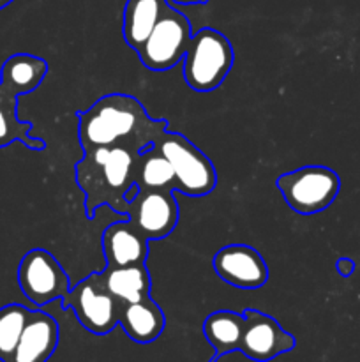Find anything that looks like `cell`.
Masks as SVG:
<instances>
[{"instance_id":"2e32d148","label":"cell","mask_w":360,"mask_h":362,"mask_svg":"<svg viewBox=\"0 0 360 362\" xmlns=\"http://www.w3.org/2000/svg\"><path fill=\"white\" fill-rule=\"evenodd\" d=\"M246 318L244 313L229 310L214 311L203 322V336L214 349V357L208 362H217L226 354L239 350L242 345Z\"/></svg>"},{"instance_id":"603a6c76","label":"cell","mask_w":360,"mask_h":362,"mask_svg":"<svg viewBox=\"0 0 360 362\" xmlns=\"http://www.w3.org/2000/svg\"><path fill=\"white\" fill-rule=\"evenodd\" d=\"M176 6H201V4H207L208 0H172Z\"/></svg>"},{"instance_id":"30bf717a","label":"cell","mask_w":360,"mask_h":362,"mask_svg":"<svg viewBox=\"0 0 360 362\" xmlns=\"http://www.w3.org/2000/svg\"><path fill=\"white\" fill-rule=\"evenodd\" d=\"M244 318H246V327H244L240 352L247 359L268 362L296 346L295 336L286 332L270 315H265L258 310H246Z\"/></svg>"},{"instance_id":"8fae6325","label":"cell","mask_w":360,"mask_h":362,"mask_svg":"<svg viewBox=\"0 0 360 362\" xmlns=\"http://www.w3.org/2000/svg\"><path fill=\"white\" fill-rule=\"evenodd\" d=\"M214 271L228 285L254 290L267 285L268 267L260 253L247 244H228L215 253Z\"/></svg>"},{"instance_id":"5b68a950","label":"cell","mask_w":360,"mask_h":362,"mask_svg":"<svg viewBox=\"0 0 360 362\" xmlns=\"http://www.w3.org/2000/svg\"><path fill=\"white\" fill-rule=\"evenodd\" d=\"M155 147L168 158L176 175V191L191 198L207 197L215 189L217 172L207 154L200 151L184 134L164 131Z\"/></svg>"},{"instance_id":"8992f818","label":"cell","mask_w":360,"mask_h":362,"mask_svg":"<svg viewBox=\"0 0 360 362\" xmlns=\"http://www.w3.org/2000/svg\"><path fill=\"white\" fill-rule=\"evenodd\" d=\"M124 304L108 292L99 272H92L62 299L64 310H73L78 322L95 336L109 334L119 325Z\"/></svg>"},{"instance_id":"ac0fdd59","label":"cell","mask_w":360,"mask_h":362,"mask_svg":"<svg viewBox=\"0 0 360 362\" xmlns=\"http://www.w3.org/2000/svg\"><path fill=\"white\" fill-rule=\"evenodd\" d=\"M48 74V62L28 53H14L0 69V85L13 94L21 95L35 90Z\"/></svg>"},{"instance_id":"e0dca14e","label":"cell","mask_w":360,"mask_h":362,"mask_svg":"<svg viewBox=\"0 0 360 362\" xmlns=\"http://www.w3.org/2000/svg\"><path fill=\"white\" fill-rule=\"evenodd\" d=\"M99 276L108 292L122 304L138 303V300L150 297L152 279L145 264L124 265V267L106 265V269L99 272Z\"/></svg>"},{"instance_id":"6da1fadb","label":"cell","mask_w":360,"mask_h":362,"mask_svg":"<svg viewBox=\"0 0 360 362\" xmlns=\"http://www.w3.org/2000/svg\"><path fill=\"white\" fill-rule=\"evenodd\" d=\"M78 141L83 152L99 147H124L140 154L154 145L169 122L152 119L145 106L129 94H108L76 113Z\"/></svg>"},{"instance_id":"9a60e30c","label":"cell","mask_w":360,"mask_h":362,"mask_svg":"<svg viewBox=\"0 0 360 362\" xmlns=\"http://www.w3.org/2000/svg\"><path fill=\"white\" fill-rule=\"evenodd\" d=\"M168 7L166 0H127L122 14V35L127 46L138 52Z\"/></svg>"},{"instance_id":"7a4b0ae2","label":"cell","mask_w":360,"mask_h":362,"mask_svg":"<svg viewBox=\"0 0 360 362\" xmlns=\"http://www.w3.org/2000/svg\"><path fill=\"white\" fill-rule=\"evenodd\" d=\"M136 152L124 147H99L83 152L74 175L85 194L88 219H94L95 211L104 205L126 214L127 198L136 187Z\"/></svg>"},{"instance_id":"9c48e42d","label":"cell","mask_w":360,"mask_h":362,"mask_svg":"<svg viewBox=\"0 0 360 362\" xmlns=\"http://www.w3.org/2000/svg\"><path fill=\"white\" fill-rule=\"evenodd\" d=\"M124 216L148 240H161L175 230L180 212L173 191L134 187Z\"/></svg>"},{"instance_id":"7c38bea8","label":"cell","mask_w":360,"mask_h":362,"mask_svg":"<svg viewBox=\"0 0 360 362\" xmlns=\"http://www.w3.org/2000/svg\"><path fill=\"white\" fill-rule=\"evenodd\" d=\"M59 339L55 318L41 310L32 311L9 362H48L59 346Z\"/></svg>"},{"instance_id":"7402d4cb","label":"cell","mask_w":360,"mask_h":362,"mask_svg":"<svg viewBox=\"0 0 360 362\" xmlns=\"http://www.w3.org/2000/svg\"><path fill=\"white\" fill-rule=\"evenodd\" d=\"M335 269H337V272L342 278H348V276H352L353 271H355V262H353L352 258H339V260L335 262Z\"/></svg>"},{"instance_id":"3957f363","label":"cell","mask_w":360,"mask_h":362,"mask_svg":"<svg viewBox=\"0 0 360 362\" xmlns=\"http://www.w3.org/2000/svg\"><path fill=\"white\" fill-rule=\"evenodd\" d=\"M235 53L229 39L215 28H200L184 57V80L193 90H215L232 71Z\"/></svg>"},{"instance_id":"44dd1931","label":"cell","mask_w":360,"mask_h":362,"mask_svg":"<svg viewBox=\"0 0 360 362\" xmlns=\"http://www.w3.org/2000/svg\"><path fill=\"white\" fill-rule=\"evenodd\" d=\"M30 313L32 310L18 303L0 308V361L2 362H9L16 350Z\"/></svg>"},{"instance_id":"52a82bcc","label":"cell","mask_w":360,"mask_h":362,"mask_svg":"<svg viewBox=\"0 0 360 362\" xmlns=\"http://www.w3.org/2000/svg\"><path fill=\"white\" fill-rule=\"evenodd\" d=\"M191 37L189 18L169 6L136 53L148 71L162 73L173 69L186 57Z\"/></svg>"},{"instance_id":"d6986e66","label":"cell","mask_w":360,"mask_h":362,"mask_svg":"<svg viewBox=\"0 0 360 362\" xmlns=\"http://www.w3.org/2000/svg\"><path fill=\"white\" fill-rule=\"evenodd\" d=\"M18 98L0 85V147L20 141L32 151H42L46 148L44 140L32 136V124L18 119Z\"/></svg>"},{"instance_id":"ba28073f","label":"cell","mask_w":360,"mask_h":362,"mask_svg":"<svg viewBox=\"0 0 360 362\" xmlns=\"http://www.w3.org/2000/svg\"><path fill=\"white\" fill-rule=\"evenodd\" d=\"M18 285L34 306H46L62 300L71 292V278L49 251L34 247L27 251L18 265Z\"/></svg>"},{"instance_id":"277c9868","label":"cell","mask_w":360,"mask_h":362,"mask_svg":"<svg viewBox=\"0 0 360 362\" xmlns=\"http://www.w3.org/2000/svg\"><path fill=\"white\" fill-rule=\"evenodd\" d=\"M275 186L293 212L313 216L334 204L341 189V179L328 166L309 165L279 175Z\"/></svg>"},{"instance_id":"ffe728a7","label":"cell","mask_w":360,"mask_h":362,"mask_svg":"<svg viewBox=\"0 0 360 362\" xmlns=\"http://www.w3.org/2000/svg\"><path fill=\"white\" fill-rule=\"evenodd\" d=\"M138 189L176 191V175L172 163L155 145H150L138 154L136 163Z\"/></svg>"},{"instance_id":"4fadbf2b","label":"cell","mask_w":360,"mask_h":362,"mask_svg":"<svg viewBox=\"0 0 360 362\" xmlns=\"http://www.w3.org/2000/svg\"><path fill=\"white\" fill-rule=\"evenodd\" d=\"M150 240L138 232L129 221H115L102 232V255L106 265L124 267V265H143L148 257Z\"/></svg>"},{"instance_id":"cb8c5ba5","label":"cell","mask_w":360,"mask_h":362,"mask_svg":"<svg viewBox=\"0 0 360 362\" xmlns=\"http://www.w3.org/2000/svg\"><path fill=\"white\" fill-rule=\"evenodd\" d=\"M14 0H0V11L4 9V7H7L9 6V4H13Z\"/></svg>"},{"instance_id":"5bb4252c","label":"cell","mask_w":360,"mask_h":362,"mask_svg":"<svg viewBox=\"0 0 360 362\" xmlns=\"http://www.w3.org/2000/svg\"><path fill=\"white\" fill-rule=\"evenodd\" d=\"M119 325L133 341L147 345V343L155 341L162 334L166 318L159 304L150 296L138 303L124 304Z\"/></svg>"}]
</instances>
